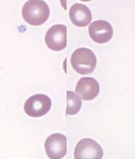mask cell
Masks as SVG:
<instances>
[{"mask_svg": "<svg viewBox=\"0 0 135 159\" xmlns=\"http://www.w3.org/2000/svg\"><path fill=\"white\" fill-rule=\"evenodd\" d=\"M89 35L98 44H104L112 39L113 29L109 22L99 20L91 24L89 27Z\"/></svg>", "mask_w": 135, "mask_h": 159, "instance_id": "7", "label": "cell"}, {"mask_svg": "<svg viewBox=\"0 0 135 159\" xmlns=\"http://www.w3.org/2000/svg\"><path fill=\"white\" fill-rule=\"evenodd\" d=\"M45 150L51 159H61L67 153V137L61 133H54L45 141Z\"/></svg>", "mask_w": 135, "mask_h": 159, "instance_id": "6", "label": "cell"}, {"mask_svg": "<svg viewBox=\"0 0 135 159\" xmlns=\"http://www.w3.org/2000/svg\"><path fill=\"white\" fill-rule=\"evenodd\" d=\"M104 150L100 144L91 138H84L78 141L74 150L75 159H102Z\"/></svg>", "mask_w": 135, "mask_h": 159, "instance_id": "4", "label": "cell"}, {"mask_svg": "<svg viewBox=\"0 0 135 159\" xmlns=\"http://www.w3.org/2000/svg\"><path fill=\"white\" fill-rule=\"evenodd\" d=\"M97 59L92 50L90 49H77L71 56V65L72 68L81 75L92 73L96 67Z\"/></svg>", "mask_w": 135, "mask_h": 159, "instance_id": "2", "label": "cell"}, {"mask_svg": "<svg viewBox=\"0 0 135 159\" xmlns=\"http://www.w3.org/2000/svg\"><path fill=\"white\" fill-rule=\"evenodd\" d=\"M99 89V83L92 77L81 78L76 85V93L85 101H91L97 98Z\"/></svg>", "mask_w": 135, "mask_h": 159, "instance_id": "8", "label": "cell"}, {"mask_svg": "<svg viewBox=\"0 0 135 159\" xmlns=\"http://www.w3.org/2000/svg\"><path fill=\"white\" fill-rule=\"evenodd\" d=\"M51 108V100L45 94H35L29 98L24 105L25 112L29 116L38 118L44 116Z\"/></svg>", "mask_w": 135, "mask_h": 159, "instance_id": "3", "label": "cell"}, {"mask_svg": "<svg viewBox=\"0 0 135 159\" xmlns=\"http://www.w3.org/2000/svg\"><path fill=\"white\" fill-rule=\"evenodd\" d=\"M81 108V99L72 91H67V108L66 115H75Z\"/></svg>", "mask_w": 135, "mask_h": 159, "instance_id": "10", "label": "cell"}, {"mask_svg": "<svg viewBox=\"0 0 135 159\" xmlns=\"http://www.w3.org/2000/svg\"><path fill=\"white\" fill-rule=\"evenodd\" d=\"M69 18L75 26L82 28L91 23L92 14L87 6L81 3H75L70 7Z\"/></svg>", "mask_w": 135, "mask_h": 159, "instance_id": "9", "label": "cell"}, {"mask_svg": "<svg viewBox=\"0 0 135 159\" xmlns=\"http://www.w3.org/2000/svg\"><path fill=\"white\" fill-rule=\"evenodd\" d=\"M45 42L49 49L60 51L67 46V27L63 25H55L47 30Z\"/></svg>", "mask_w": 135, "mask_h": 159, "instance_id": "5", "label": "cell"}, {"mask_svg": "<svg viewBox=\"0 0 135 159\" xmlns=\"http://www.w3.org/2000/svg\"><path fill=\"white\" fill-rule=\"evenodd\" d=\"M23 19L29 25L38 26L42 25L48 20L50 9L48 4L42 0H30L22 7Z\"/></svg>", "mask_w": 135, "mask_h": 159, "instance_id": "1", "label": "cell"}]
</instances>
